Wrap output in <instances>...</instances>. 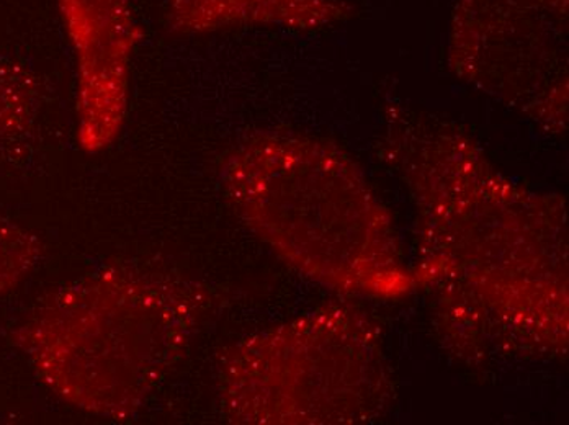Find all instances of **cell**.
I'll return each mask as SVG.
<instances>
[{"label": "cell", "instance_id": "1", "mask_svg": "<svg viewBox=\"0 0 569 425\" xmlns=\"http://www.w3.org/2000/svg\"><path fill=\"white\" fill-rule=\"evenodd\" d=\"M201 313L193 283L112 265L47 304L31 324V355L69 403L97 416L130 417L179 361Z\"/></svg>", "mask_w": 569, "mask_h": 425}]
</instances>
